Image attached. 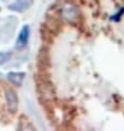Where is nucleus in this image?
I'll return each instance as SVG.
<instances>
[{"label": "nucleus", "instance_id": "4", "mask_svg": "<svg viewBox=\"0 0 124 131\" xmlns=\"http://www.w3.org/2000/svg\"><path fill=\"white\" fill-rule=\"evenodd\" d=\"M33 2L34 0H16L13 3L8 6V8L16 12H24L25 10L31 8Z\"/></svg>", "mask_w": 124, "mask_h": 131}, {"label": "nucleus", "instance_id": "2", "mask_svg": "<svg viewBox=\"0 0 124 131\" xmlns=\"http://www.w3.org/2000/svg\"><path fill=\"white\" fill-rule=\"evenodd\" d=\"M49 60H51L49 52H48V50H47V48H42L39 53V56H38V67H39L40 72H43V73L47 72V70L49 68V65H51Z\"/></svg>", "mask_w": 124, "mask_h": 131}, {"label": "nucleus", "instance_id": "1", "mask_svg": "<svg viewBox=\"0 0 124 131\" xmlns=\"http://www.w3.org/2000/svg\"><path fill=\"white\" fill-rule=\"evenodd\" d=\"M5 97L7 101V108H8L9 112L11 114H16L18 110V95L12 88H5Z\"/></svg>", "mask_w": 124, "mask_h": 131}, {"label": "nucleus", "instance_id": "6", "mask_svg": "<svg viewBox=\"0 0 124 131\" xmlns=\"http://www.w3.org/2000/svg\"><path fill=\"white\" fill-rule=\"evenodd\" d=\"M123 13H124V8H123V10L121 9V10H120V11H119L118 13L114 14V17H112L111 19H112L113 21H119V19H120V18H121V16H123Z\"/></svg>", "mask_w": 124, "mask_h": 131}, {"label": "nucleus", "instance_id": "5", "mask_svg": "<svg viewBox=\"0 0 124 131\" xmlns=\"http://www.w3.org/2000/svg\"><path fill=\"white\" fill-rule=\"evenodd\" d=\"M8 79L14 86H21L25 78V73L23 72H10L8 73Z\"/></svg>", "mask_w": 124, "mask_h": 131}, {"label": "nucleus", "instance_id": "3", "mask_svg": "<svg viewBox=\"0 0 124 131\" xmlns=\"http://www.w3.org/2000/svg\"><path fill=\"white\" fill-rule=\"evenodd\" d=\"M29 38H30V28L29 25H24V27L21 29L19 35L17 38L16 41V49L17 50H22L24 49L28 44Z\"/></svg>", "mask_w": 124, "mask_h": 131}]
</instances>
